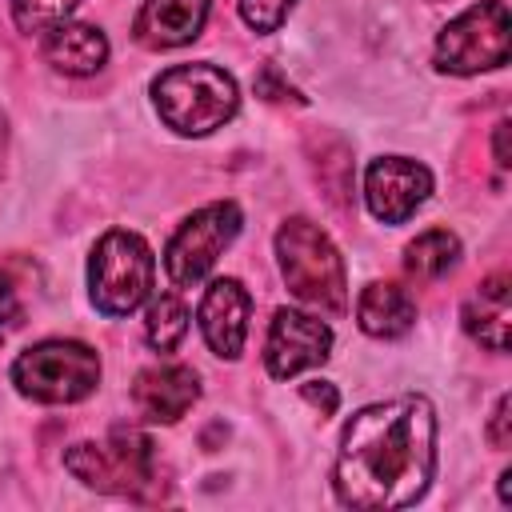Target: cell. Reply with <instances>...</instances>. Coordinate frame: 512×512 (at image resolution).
Here are the masks:
<instances>
[{"mask_svg":"<svg viewBox=\"0 0 512 512\" xmlns=\"http://www.w3.org/2000/svg\"><path fill=\"white\" fill-rule=\"evenodd\" d=\"M436 472V412L424 396L360 408L340 436L332 488L348 508H408Z\"/></svg>","mask_w":512,"mask_h":512,"instance_id":"1","label":"cell"},{"mask_svg":"<svg viewBox=\"0 0 512 512\" xmlns=\"http://www.w3.org/2000/svg\"><path fill=\"white\" fill-rule=\"evenodd\" d=\"M276 256H280L284 284L296 300H304L328 316H340L348 308L344 260H340L336 244L328 240V232H320L312 220H304V216L284 220L276 232Z\"/></svg>","mask_w":512,"mask_h":512,"instance_id":"2","label":"cell"},{"mask_svg":"<svg viewBox=\"0 0 512 512\" xmlns=\"http://www.w3.org/2000/svg\"><path fill=\"white\" fill-rule=\"evenodd\" d=\"M156 112L184 136H204L236 116V80L216 64H176L152 80Z\"/></svg>","mask_w":512,"mask_h":512,"instance_id":"3","label":"cell"},{"mask_svg":"<svg viewBox=\"0 0 512 512\" xmlns=\"http://www.w3.org/2000/svg\"><path fill=\"white\" fill-rule=\"evenodd\" d=\"M152 272H156L152 248L136 232H124V228L104 232L96 240V248H92V260H88L92 304L104 316L136 312L152 292Z\"/></svg>","mask_w":512,"mask_h":512,"instance_id":"4","label":"cell"},{"mask_svg":"<svg viewBox=\"0 0 512 512\" xmlns=\"http://www.w3.org/2000/svg\"><path fill=\"white\" fill-rule=\"evenodd\" d=\"M12 384L36 404H76L100 384V356L80 340H40L16 356Z\"/></svg>","mask_w":512,"mask_h":512,"instance_id":"5","label":"cell"},{"mask_svg":"<svg viewBox=\"0 0 512 512\" xmlns=\"http://www.w3.org/2000/svg\"><path fill=\"white\" fill-rule=\"evenodd\" d=\"M64 468L96 488V492H112V496H140L152 484L156 472V456H152V440L136 428H112L108 440L100 444H72L64 452Z\"/></svg>","mask_w":512,"mask_h":512,"instance_id":"6","label":"cell"},{"mask_svg":"<svg viewBox=\"0 0 512 512\" xmlns=\"http://www.w3.org/2000/svg\"><path fill=\"white\" fill-rule=\"evenodd\" d=\"M508 60V8L504 0H484L456 20L444 24L436 36V68L452 76H472L500 68Z\"/></svg>","mask_w":512,"mask_h":512,"instance_id":"7","label":"cell"},{"mask_svg":"<svg viewBox=\"0 0 512 512\" xmlns=\"http://www.w3.org/2000/svg\"><path fill=\"white\" fill-rule=\"evenodd\" d=\"M240 232V208L232 200H216L200 212H192L168 240L164 248V268L172 276V284L188 288L200 284L208 276V268L220 260V252L236 240Z\"/></svg>","mask_w":512,"mask_h":512,"instance_id":"8","label":"cell"},{"mask_svg":"<svg viewBox=\"0 0 512 512\" xmlns=\"http://www.w3.org/2000/svg\"><path fill=\"white\" fill-rule=\"evenodd\" d=\"M432 192V172L408 156H380L364 172V200L376 220L400 224L408 220Z\"/></svg>","mask_w":512,"mask_h":512,"instance_id":"9","label":"cell"},{"mask_svg":"<svg viewBox=\"0 0 512 512\" xmlns=\"http://www.w3.org/2000/svg\"><path fill=\"white\" fill-rule=\"evenodd\" d=\"M328 348H332V328L320 324L316 316L308 312H296V308H280L272 316V328H268V344H264V364L276 380H288L304 368H316L328 360Z\"/></svg>","mask_w":512,"mask_h":512,"instance_id":"10","label":"cell"},{"mask_svg":"<svg viewBox=\"0 0 512 512\" xmlns=\"http://www.w3.org/2000/svg\"><path fill=\"white\" fill-rule=\"evenodd\" d=\"M248 292L240 280L224 276L212 280L204 300H200V332L208 340V348L224 360H236L244 352V336H248Z\"/></svg>","mask_w":512,"mask_h":512,"instance_id":"11","label":"cell"},{"mask_svg":"<svg viewBox=\"0 0 512 512\" xmlns=\"http://www.w3.org/2000/svg\"><path fill=\"white\" fill-rule=\"evenodd\" d=\"M200 400V376L184 364L144 368L132 384V404L152 424H176Z\"/></svg>","mask_w":512,"mask_h":512,"instance_id":"12","label":"cell"},{"mask_svg":"<svg viewBox=\"0 0 512 512\" xmlns=\"http://www.w3.org/2000/svg\"><path fill=\"white\" fill-rule=\"evenodd\" d=\"M208 8H212V0H144L132 20V36L152 52L180 48L200 36Z\"/></svg>","mask_w":512,"mask_h":512,"instance_id":"13","label":"cell"},{"mask_svg":"<svg viewBox=\"0 0 512 512\" xmlns=\"http://www.w3.org/2000/svg\"><path fill=\"white\" fill-rule=\"evenodd\" d=\"M512 276L508 272H492L488 280H480V288L464 300V332L472 340H480L488 352H504L508 348V328H512Z\"/></svg>","mask_w":512,"mask_h":512,"instance_id":"14","label":"cell"},{"mask_svg":"<svg viewBox=\"0 0 512 512\" xmlns=\"http://www.w3.org/2000/svg\"><path fill=\"white\" fill-rule=\"evenodd\" d=\"M44 60L64 76H92L108 60V36L92 24H56L44 32Z\"/></svg>","mask_w":512,"mask_h":512,"instance_id":"15","label":"cell"},{"mask_svg":"<svg viewBox=\"0 0 512 512\" xmlns=\"http://www.w3.org/2000/svg\"><path fill=\"white\" fill-rule=\"evenodd\" d=\"M356 320H360V328H364L368 336H376V340H396V336H404V332L416 324V304H412V296H408L400 284L376 280V284H368V288L360 292Z\"/></svg>","mask_w":512,"mask_h":512,"instance_id":"16","label":"cell"},{"mask_svg":"<svg viewBox=\"0 0 512 512\" xmlns=\"http://www.w3.org/2000/svg\"><path fill=\"white\" fill-rule=\"evenodd\" d=\"M456 260H460V240L448 228H428L404 248V268L416 280H440L456 268Z\"/></svg>","mask_w":512,"mask_h":512,"instance_id":"17","label":"cell"},{"mask_svg":"<svg viewBox=\"0 0 512 512\" xmlns=\"http://www.w3.org/2000/svg\"><path fill=\"white\" fill-rule=\"evenodd\" d=\"M188 332V308L180 296L172 292H160L152 304H148V320H144V336L156 352H172Z\"/></svg>","mask_w":512,"mask_h":512,"instance_id":"18","label":"cell"},{"mask_svg":"<svg viewBox=\"0 0 512 512\" xmlns=\"http://www.w3.org/2000/svg\"><path fill=\"white\" fill-rule=\"evenodd\" d=\"M80 0H12V16L24 32H48L76 12Z\"/></svg>","mask_w":512,"mask_h":512,"instance_id":"19","label":"cell"},{"mask_svg":"<svg viewBox=\"0 0 512 512\" xmlns=\"http://www.w3.org/2000/svg\"><path fill=\"white\" fill-rule=\"evenodd\" d=\"M292 4L296 0H240V16L256 32H276L284 24V16L292 12Z\"/></svg>","mask_w":512,"mask_h":512,"instance_id":"20","label":"cell"},{"mask_svg":"<svg viewBox=\"0 0 512 512\" xmlns=\"http://www.w3.org/2000/svg\"><path fill=\"white\" fill-rule=\"evenodd\" d=\"M20 324V296L12 288V280L0 272V340Z\"/></svg>","mask_w":512,"mask_h":512,"instance_id":"21","label":"cell"},{"mask_svg":"<svg viewBox=\"0 0 512 512\" xmlns=\"http://www.w3.org/2000/svg\"><path fill=\"white\" fill-rule=\"evenodd\" d=\"M508 408H512V400H508V392L496 400V408H492V420H488V440H492V448H508L512 444V432H508Z\"/></svg>","mask_w":512,"mask_h":512,"instance_id":"22","label":"cell"},{"mask_svg":"<svg viewBox=\"0 0 512 512\" xmlns=\"http://www.w3.org/2000/svg\"><path fill=\"white\" fill-rule=\"evenodd\" d=\"M304 400H312L324 416H332V412H336V388H332V384H324V380H308V384H304Z\"/></svg>","mask_w":512,"mask_h":512,"instance_id":"23","label":"cell"},{"mask_svg":"<svg viewBox=\"0 0 512 512\" xmlns=\"http://www.w3.org/2000/svg\"><path fill=\"white\" fill-rule=\"evenodd\" d=\"M508 132H512V124H508V120H500V124H496V144H492V148H496V164H500V168H508V164H512V156H508Z\"/></svg>","mask_w":512,"mask_h":512,"instance_id":"24","label":"cell"},{"mask_svg":"<svg viewBox=\"0 0 512 512\" xmlns=\"http://www.w3.org/2000/svg\"><path fill=\"white\" fill-rule=\"evenodd\" d=\"M500 500L512 504V472H500Z\"/></svg>","mask_w":512,"mask_h":512,"instance_id":"25","label":"cell"},{"mask_svg":"<svg viewBox=\"0 0 512 512\" xmlns=\"http://www.w3.org/2000/svg\"><path fill=\"white\" fill-rule=\"evenodd\" d=\"M4 144H8V128H4V116H0V164H4Z\"/></svg>","mask_w":512,"mask_h":512,"instance_id":"26","label":"cell"}]
</instances>
